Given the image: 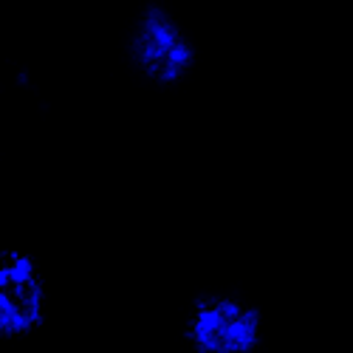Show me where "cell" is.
Segmentation results:
<instances>
[{
    "label": "cell",
    "instance_id": "7a4b0ae2",
    "mask_svg": "<svg viewBox=\"0 0 353 353\" xmlns=\"http://www.w3.org/2000/svg\"><path fill=\"white\" fill-rule=\"evenodd\" d=\"M130 54L144 77L161 85L179 82L195 63L192 43L179 28V23L159 6L144 9L130 40Z\"/></svg>",
    "mask_w": 353,
    "mask_h": 353
},
{
    "label": "cell",
    "instance_id": "3957f363",
    "mask_svg": "<svg viewBox=\"0 0 353 353\" xmlns=\"http://www.w3.org/2000/svg\"><path fill=\"white\" fill-rule=\"evenodd\" d=\"M46 314V285L40 269L26 254L0 257V336L32 334Z\"/></svg>",
    "mask_w": 353,
    "mask_h": 353
},
{
    "label": "cell",
    "instance_id": "6da1fadb",
    "mask_svg": "<svg viewBox=\"0 0 353 353\" xmlns=\"http://www.w3.org/2000/svg\"><path fill=\"white\" fill-rule=\"evenodd\" d=\"M187 339L203 353H249L260 345V314L234 297H203L190 308Z\"/></svg>",
    "mask_w": 353,
    "mask_h": 353
}]
</instances>
